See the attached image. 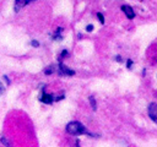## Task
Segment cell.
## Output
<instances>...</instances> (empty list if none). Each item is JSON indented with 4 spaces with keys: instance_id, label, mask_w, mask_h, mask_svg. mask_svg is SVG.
<instances>
[{
    "instance_id": "30bf717a",
    "label": "cell",
    "mask_w": 157,
    "mask_h": 147,
    "mask_svg": "<svg viewBox=\"0 0 157 147\" xmlns=\"http://www.w3.org/2000/svg\"><path fill=\"white\" fill-rule=\"evenodd\" d=\"M86 31H87V32H91V31H93V24H88V26L86 27Z\"/></svg>"
},
{
    "instance_id": "8fae6325",
    "label": "cell",
    "mask_w": 157,
    "mask_h": 147,
    "mask_svg": "<svg viewBox=\"0 0 157 147\" xmlns=\"http://www.w3.org/2000/svg\"><path fill=\"white\" fill-rule=\"evenodd\" d=\"M4 89H5V88H4V86H2V83L0 82V96H1L2 93H4Z\"/></svg>"
},
{
    "instance_id": "277c9868",
    "label": "cell",
    "mask_w": 157,
    "mask_h": 147,
    "mask_svg": "<svg viewBox=\"0 0 157 147\" xmlns=\"http://www.w3.org/2000/svg\"><path fill=\"white\" fill-rule=\"evenodd\" d=\"M121 11L125 13V16L128 17V18H134L135 17V12H134V10H132V7L131 6H129V5H123L121 6Z\"/></svg>"
},
{
    "instance_id": "7a4b0ae2",
    "label": "cell",
    "mask_w": 157,
    "mask_h": 147,
    "mask_svg": "<svg viewBox=\"0 0 157 147\" xmlns=\"http://www.w3.org/2000/svg\"><path fill=\"white\" fill-rule=\"evenodd\" d=\"M148 116L151 118L152 121L157 124V104L156 103H151L148 105Z\"/></svg>"
},
{
    "instance_id": "4fadbf2b",
    "label": "cell",
    "mask_w": 157,
    "mask_h": 147,
    "mask_svg": "<svg viewBox=\"0 0 157 147\" xmlns=\"http://www.w3.org/2000/svg\"><path fill=\"white\" fill-rule=\"evenodd\" d=\"M131 64H132V61H131V60H128V62H126V66L130 69V67H131Z\"/></svg>"
},
{
    "instance_id": "8992f818",
    "label": "cell",
    "mask_w": 157,
    "mask_h": 147,
    "mask_svg": "<svg viewBox=\"0 0 157 147\" xmlns=\"http://www.w3.org/2000/svg\"><path fill=\"white\" fill-rule=\"evenodd\" d=\"M59 71H60V74H61V75H67V76H72V75L75 74L72 70H69V69H67L63 62H60V64H59Z\"/></svg>"
},
{
    "instance_id": "ba28073f",
    "label": "cell",
    "mask_w": 157,
    "mask_h": 147,
    "mask_svg": "<svg viewBox=\"0 0 157 147\" xmlns=\"http://www.w3.org/2000/svg\"><path fill=\"white\" fill-rule=\"evenodd\" d=\"M1 142H2V145L6 146V147H12V146L10 145V141H9L7 138H5V137H1Z\"/></svg>"
},
{
    "instance_id": "9c48e42d",
    "label": "cell",
    "mask_w": 157,
    "mask_h": 147,
    "mask_svg": "<svg viewBox=\"0 0 157 147\" xmlns=\"http://www.w3.org/2000/svg\"><path fill=\"white\" fill-rule=\"evenodd\" d=\"M97 18L99 20V22H101L102 24H104V17H103V15H102L101 12H98V13H97Z\"/></svg>"
},
{
    "instance_id": "5b68a950",
    "label": "cell",
    "mask_w": 157,
    "mask_h": 147,
    "mask_svg": "<svg viewBox=\"0 0 157 147\" xmlns=\"http://www.w3.org/2000/svg\"><path fill=\"white\" fill-rule=\"evenodd\" d=\"M43 103H45V104H52L54 100H55V98L52 96V94H48V93H42V96H40V98H39Z\"/></svg>"
},
{
    "instance_id": "52a82bcc",
    "label": "cell",
    "mask_w": 157,
    "mask_h": 147,
    "mask_svg": "<svg viewBox=\"0 0 157 147\" xmlns=\"http://www.w3.org/2000/svg\"><path fill=\"white\" fill-rule=\"evenodd\" d=\"M61 31H63L61 28H58V31L54 33L53 38H54V39H58V40H60V39H61V34H60V32H61Z\"/></svg>"
},
{
    "instance_id": "7c38bea8",
    "label": "cell",
    "mask_w": 157,
    "mask_h": 147,
    "mask_svg": "<svg viewBox=\"0 0 157 147\" xmlns=\"http://www.w3.org/2000/svg\"><path fill=\"white\" fill-rule=\"evenodd\" d=\"M32 45H33V47H39V43H38L37 40H33V42H32Z\"/></svg>"
},
{
    "instance_id": "3957f363",
    "label": "cell",
    "mask_w": 157,
    "mask_h": 147,
    "mask_svg": "<svg viewBox=\"0 0 157 147\" xmlns=\"http://www.w3.org/2000/svg\"><path fill=\"white\" fill-rule=\"evenodd\" d=\"M32 1H36V0H15V6H13L15 12H18L22 7H25L26 5H28Z\"/></svg>"
},
{
    "instance_id": "6da1fadb",
    "label": "cell",
    "mask_w": 157,
    "mask_h": 147,
    "mask_svg": "<svg viewBox=\"0 0 157 147\" xmlns=\"http://www.w3.org/2000/svg\"><path fill=\"white\" fill-rule=\"evenodd\" d=\"M66 132L70 134V135H74V136H78V135H83V134H87V130L86 127L78 123V121H70L67 125H66Z\"/></svg>"
}]
</instances>
